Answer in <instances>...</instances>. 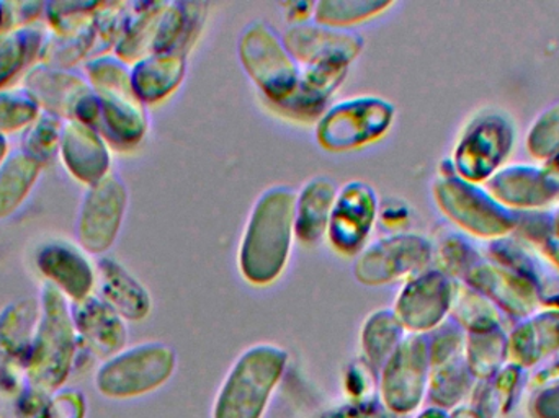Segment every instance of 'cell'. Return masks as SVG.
I'll return each mask as SVG.
<instances>
[{
	"mask_svg": "<svg viewBox=\"0 0 559 418\" xmlns=\"http://www.w3.org/2000/svg\"><path fill=\"white\" fill-rule=\"evenodd\" d=\"M296 190L274 186L252 206L239 243V272L254 286H269L285 272L295 240Z\"/></svg>",
	"mask_w": 559,
	"mask_h": 418,
	"instance_id": "1",
	"label": "cell"
},
{
	"mask_svg": "<svg viewBox=\"0 0 559 418\" xmlns=\"http://www.w3.org/2000/svg\"><path fill=\"white\" fill-rule=\"evenodd\" d=\"M87 79L100 105L97 130L108 146L131 151L140 146L150 131V114L131 82V65L115 55L95 56Z\"/></svg>",
	"mask_w": 559,
	"mask_h": 418,
	"instance_id": "2",
	"label": "cell"
},
{
	"mask_svg": "<svg viewBox=\"0 0 559 418\" xmlns=\"http://www.w3.org/2000/svg\"><path fill=\"white\" fill-rule=\"evenodd\" d=\"M41 319L26 361L29 383L39 393L58 390L78 354V332L64 295L48 282L43 285Z\"/></svg>",
	"mask_w": 559,
	"mask_h": 418,
	"instance_id": "3",
	"label": "cell"
},
{
	"mask_svg": "<svg viewBox=\"0 0 559 418\" xmlns=\"http://www.w3.org/2000/svg\"><path fill=\"white\" fill-rule=\"evenodd\" d=\"M396 107L380 95H357L332 105L316 124V141L329 153H347L383 140Z\"/></svg>",
	"mask_w": 559,
	"mask_h": 418,
	"instance_id": "4",
	"label": "cell"
},
{
	"mask_svg": "<svg viewBox=\"0 0 559 418\" xmlns=\"http://www.w3.org/2000/svg\"><path fill=\"white\" fill-rule=\"evenodd\" d=\"M239 61L269 107L282 104L295 92L301 65L293 59L282 35L264 20L242 29L238 41Z\"/></svg>",
	"mask_w": 559,
	"mask_h": 418,
	"instance_id": "5",
	"label": "cell"
},
{
	"mask_svg": "<svg viewBox=\"0 0 559 418\" xmlns=\"http://www.w3.org/2000/svg\"><path fill=\"white\" fill-rule=\"evenodd\" d=\"M437 206L466 236L502 239L515 229V211L506 208L488 190L460 179L456 174L440 176L432 186Z\"/></svg>",
	"mask_w": 559,
	"mask_h": 418,
	"instance_id": "6",
	"label": "cell"
},
{
	"mask_svg": "<svg viewBox=\"0 0 559 418\" xmlns=\"http://www.w3.org/2000/svg\"><path fill=\"white\" fill-rule=\"evenodd\" d=\"M514 143V124L508 115L481 111L463 128L450 160L460 179L479 186L501 169Z\"/></svg>",
	"mask_w": 559,
	"mask_h": 418,
	"instance_id": "7",
	"label": "cell"
},
{
	"mask_svg": "<svg viewBox=\"0 0 559 418\" xmlns=\"http://www.w3.org/2000/svg\"><path fill=\"white\" fill-rule=\"evenodd\" d=\"M432 262L429 237L416 232L386 234L358 253L354 276L365 286L391 285L426 272Z\"/></svg>",
	"mask_w": 559,
	"mask_h": 418,
	"instance_id": "8",
	"label": "cell"
},
{
	"mask_svg": "<svg viewBox=\"0 0 559 418\" xmlns=\"http://www.w3.org/2000/svg\"><path fill=\"white\" fill-rule=\"evenodd\" d=\"M176 357L159 342L136 345L114 355L97 374V386L107 396H134L156 387L173 373Z\"/></svg>",
	"mask_w": 559,
	"mask_h": 418,
	"instance_id": "9",
	"label": "cell"
},
{
	"mask_svg": "<svg viewBox=\"0 0 559 418\" xmlns=\"http://www.w3.org/2000/svg\"><path fill=\"white\" fill-rule=\"evenodd\" d=\"M127 208L128 189L118 174L110 172L88 187L75 224L79 246L91 255L107 252L117 240Z\"/></svg>",
	"mask_w": 559,
	"mask_h": 418,
	"instance_id": "10",
	"label": "cell"
},
{
	"mask_svg": "<svg viewBox=\"0 0 559 418\" xmlns=\"http://www.w3.org/2000/svg\"><path fill=\"white\" fill-rule=\"evenodd\" d=\"M380 199L377 190L364 180L341 187L329 219V246L344 256H357L368 246L378 223Z\"/></svg>",
	"mask_w": 559,
	"mask_h": 418,
	"instance_id": "11",
	"label": "cell"
},
{
	"mask_svg": "<svg viewBox=\"0 0 559 418\" xmlns=\"http://www.w3.org/2000/svg\"><path fill=\"white\" fill-rule=\"evenodd\" d=\"M453 283L455 279L437 268L407 279L393 309L403 327L413 332L439 327L452 308Z\"/></svg>",
	"mask_w": 559,
	"mask_h": 418,
	"instance_id": "12",
	"label": "cell"
},
{
	"mask_svg": "<svg viewBox=\"0 0 559 418\" xmlns=\"http://www.w3.org/2000/svg\"><path fill=\"white\" fill-rule=\"evenodd\" d=\"M282 38L301 68L329 62L350 65L365 49V38L355 29L331 28L312 20L289 25Z\"/></svg>",
	"mask_w": 559,
	"mask_h": 418,
	"instance_id": "13",
	"label": "cell"
},
{
	"mask_svg": "<svg viewBox=\"0 0 559 418\" xmlns=\"http://www.w3.org/2000/svg\"><path fill=\"white\" fill-rule=\"evenodd\" d=\"M36 266L49 285L72 301L87 298L95 286V263L81 246L69 240L52 239L43 243L36 252Z\"/></svg>",
	"mask_w": 559,
	"mask_h": 418,
	"instance_id": "14",
	"label": "cell"
},
{
	"mask_svg": "<svg viewBox=\"0 0 559 418\" xmlns=\"http://www.w3.org/2000/svg\"><path fill=\"white\" fill-rule=\"evenodd\" d=\"M348 69L350 65L334 62L301 68L295 92L282 104L272 105V110L301 123L318 121L347 79Z\"/></svg>",
	"mask_w": 559,
	"mask_h": 418,
	"instance_id": "15",
	"label": "cell"
},
{
	"mask_svg": "<svg viewBox=\"0 0 559 418\" xmlns=\"http://www.w3.org/2000/svg\"><path fill=\"white\" fill-rule=\"evenodd\" d=\"M492 199L512 211L545 210L559 195V180L544 167L509 166L499 169L486 182Z\"/></svg>",
	"mask_w": 559,
	"mask_h": 418,
	"instance_id": "16",
	"label": "cell"
},
{
	"mask_svg": "<svg viewBox=\"0 0 559 418\" xmlns=\"http://www.w3.org/2000/svg\"><path fill=\"white\" fill-rule=\"evenodd\" d=\"M463 283L491 299L498 308L515 318H531L537 309L538 296L534 286L518 273L491 260L479 262Z\"/></svg>",
	"mask_w": 559,
	"mask_h": 418,
	"instance_id": "17",
	"label": "cell"
},
{
	"mask_svg": "<svg viewBox=\"0 0 559 418\" xmlns=\"http://www.w3.org/2000/svg\"><path fill=\"white\" fill-rule=\"evenodd\" d=\"M62 163L87 187L110 174V150L97 128L79 120H66L61 134Z\"/></svg>",
	"mask_w": 559,
	"mask_h": 418,
	"instance_id": "18",
	"label": "cell"
},
{
	"mask_svg": "<svg viewBox=\"0 0 559 418\" xmlns=\"http://www.w3.org/2000/svg\"><path fill=\"white\" fill-rule=\"evenodd\" d=\"M71 318L79 341L98 357L120 354L127 342V325L123 318L98 296L72 301Z\"/></svg>",
	"mask_w": 559,
	"mask_h": 418,
	"instance_id": "19",
	"label": "cell"
},
{
	"mask_svg": "<svg viewBox=\"0 0 559 418\" xmlns=\"http://www.w3.org/2000/svg\"><path fill=\"white\" fill-rule=\"evenodd\" d=\"M488 256L491 262L527 279L537 291L538 301L559 309V270L547 256L538 255L511 237L491 240Z\"/></svg>",
	"mask_w": 559,
	"mask_h": 418,
	"instance_id": "20",
	"label": "cell"
},
{
	"mask_svg": "<svg viewBox=\"0 0 559 418\" xmlns=\"http://www.w3.org/2000/svg\"><path fill=\"white\" fill-rule=\"evenodd\" d=\"M95 285L100 298L121 318L141 321L150 314V292L117 260L100 256L95 262Z\"/></svg>",
	"mask_w": 559,
	"mask_h": 418,
	"instance_id": "21",
	"label": "cell"
},
{
	"mask_svg": "<svg viewBox=\"0 0 559 418\" xmlns=\"http://www.w3.org/2000/svg\"><path fill=\"white\" fill-rule=\"evenodd\" d=\"M187 59L182 52L151 55L131 64L134 92L146 107L163 104L176 94L187 74Z\"/></svg>",
	"mask_w": 559,
	"mask_h": 418,
	"instance_id": "22",
	"label": "cell"
},
{
	"mask_svg": "<svg viewBox=\"0 0 559 418\" xmlns=\"http://www.w3.org/2000/svg\"><path fill=\"white\" fill-rule=\"evenodd\" d=\"M337 192L334 180L325 176L312 177L296 192V240L314 246L324 239Z\"/></svg>",
	"mask_w": 559,
	"mask_h": 418,
	"instance_id": "23",
	"label": "cell"
},
{
	"mask_svg": "<svg viewBox=\"0 0 559 418\" xmlns=\"http://www.w3.org/2000/svg\"><path fill=\"white\" fill-rule=\"evenodd\" d=\"M559 350V309L532 314L508 337V357L531 367Z\"/></svg>",
	"mask_w": 559,
	"mask_h": 418,
	"instance_id": "24",
	"label": "cell"
},
{
	"mask_svg": "<svg viewBox=\"0 0 559 418\" xmlns=\"http://www.w3.org/2000/svg\"><path fill=\"white\" fill-rule=\"evenodd\" d=\"M41 319V302L20 299L0 312V354L9 360L28 361Z\"/></svg>",
	"mask_w": 559,
	"mask_h": 418,
	"instance_id": "25",
	"label": "cell"
},
{
	"mask_svg": "<svg viewBox=\"0 0 559 418\" xmlns=\"http://www.w3.org/2000/svg\"><path fill=\"white\" fill-rule=\"evenodd\" d=\"M43 164L25 151H13L0 164V219L15 213L35 187Z\"/></svg>",
	"mask_w": 559,
	"mask_h": 418,
	"instance_id": "26",
	"label": "cell"
},
{
	"mask_svg": "<svg viewBox=\"0 0 559 418\" xmlns=\"http://www.w3.org/2000/svg\"><path fill=\"white\" fill-rule=\"evenodd\" d=\"M430 242L436 268L456 282H463L465 276L485 260V255L479 252L469 236L450 227H440Z\"/></svg>",
	"mask_w": 559,
	"mask_h": 418,
	"instance_id": "27",
	"label": "cell"
},
{
	"mask_svg": "<svg viewBox=\"0 0 559 418\" xmlns=\"http://www.w3.org/2000/svg\"><path fill=\"white\" fill-rule=\"evenodd\" d=\"M456 324L472 332L491 331L502 327L498 306L481 292L463 282L453 283L452 308Z\"/></svg>",
	"mask_w": 559,
	"mask_h": 418,
	"instance_id": "28",
	"label": "cell"
},
{
	"mask_svg": "<svg viewBox=\"0 0 559 418\" xmlns=\"http://www.w3.org/2000/svg\"><path fill=\"white\" fill-rule=\"evenodd\" d=\"M396 3L391 0H321L316 2L312 22L331 28L352 29L383 15Z\"/></svg>",
	"mask_w": 559,
	"mask_h": 418,
	"instance_id": "29",
	"label": "cell"
},
{
	"mask_svg": "<svg viewBox=\"0 0 559 418\" xmlns=\"http://www.w3.org/2000/svg\"><path fill=\"white\" fill-rule=\"evenodd\" d=\"M403 324L391 309H380L368 315L361 331V345L371 363L390 360L403 342Z\"/></svg>",
	"mask_w": 559,
	"mask_h": 418,
	"instance_id": "30",
	"label": "cell"
},
{
	"mask_svg": "<svg viewBox=\"0 0 559 418\" xmlns=\"http://www.w3.org/2000/svg\"><path fill=\"white\" fill-rule=\"evenodd\" d=\"M41 39L39 29L32 26L13 29L0 36V87L7 84L23 65L28 64L29 59L38 51Z\"/></svg>",
	"mask_w": 559,
	"mask_h": 418,
	"instance_id": "31",
	"label": "cell"
},
{
	"mask_svg": "<svg viewBox=\"0 0 559 418\" xmlns=\"http://www.w3.org/2000/svg\"><path fill=\"white\" fill-rule=\"evenodd\" d=\"M508 357V337L502 327L468 335V368L479 377H488L498 370Z\"/></svg>",
	"mask_w": 559,
	"mask_h": 418,
	"instance_id": "32",
	"label": "cell"
},
{
	"mask_svg": "<svg viewBox=\"0 0 559 418\" xmlns=\"http://www.w3.org/2000/svg\"><path fill=\"white\" fill-rule=\"evenodd\" d=\"M62 124L64 120L52 114L36 118L23 138V151L45 163L61 146Z\"/></svg>",
	"mask_w": 559,
	"mask_h": 418,
	"instance_id": "33",
	"label": "cell"
},
{
	"mask_svg": "<svg viewBox=\"0 0 559 418\" xmlns=\"http://www.w3.org/2000/svg\"><path fill=\"white\" fill-rule=\"evenodd\" d=\"M39 107L28 92H0V134L33 123Z\"/></svg>",
	"mask_w": 559,
	"mask_h": 418,
	"instance_id": "34",
	"label": "cell"
},
{
	"mask_svg": "<svg viewBox=\"0 0 559 418\" xmlns=\"http://www.w3.org/2000/svg\"><path fill=\"white\" fill-rule=\"evenodd\" d=\"M559 147V101L538 115L527 136V150L537 159L547 160Z\"/></svg>",
	"mask_w": 559,
	"mask_h": 418,
	"instance_id": "35",
	"label": "cell"
},
{
	"mask_svg": "<svg viewBox=\"0 0 559 418\" xmlns=\"http://www.w3.org/2000/svg\"><path fill=\"white\" fill-rule=\"evenodd\" d=\"M514 234L538 247L545 246L555 237L554 213L547 210L515 211Z\"/></svg>",
	"mask_w": 559,
	"mask_h": 418,
	"instance_id": "36",
	"label": "cell"
},
{
	"mask_svg": "<svg viewBox=\"0 0 559 418\" xmlns=\"http://www.w3.org/2000/svg\"><path fill=\"white\" fill-rule=\"evenodd\" d=\"M411 220H413V208L404 200L391 196L380 202L378 208V223L390 234L407 232Z\"/></svg>",
	"mask_w": 559,
	"mask_h": 418,
	"instance_id": "37",
	"label": "cell"
},
{
	"mask_svg": "<svg viewBox=\"0 0 559 418\" xmlns=\"http://www.w3.org/2000/svg\"><path fill=\"white\" fill-rule=\"evenodd\" d=\"M84 399L75 391H66L49 401L36 418H84Z\"/></svg>",
	"mask_w": 559,
	"mask_h": 418,
	"instance_id": "38",
	"label": "cell"
},
{
	"mask_svg": "<svg viewBox=\"0 0 559 418\" xmlns=\"http://www.w3.org/2000/svg\"><path fill=\"white\" fill-rule=\"evenodd\" d=\"M316 2H296L286 3V16H288L289 25H298V23L311 22L312 12H314Z\"/></svg>",
	"mask_w": 559,
	"mask_h": 418,
	"instance_id": "39",
	"label": "cell"
},
{
	"mask_svg": "<svg viewBox=\"0 0 559 418\" xmlns=\"http://www.w3.org/2000/svg\"><path fill=\"white\" fill-rule=\"evenodd\" d=\"M538 381L540 383H548V381H555L559 378V351L551 358L550 363L545 365L540 371H538Z\"/></svg>",
	"mask_w": 559,
	"mask_h": 418,
	"instance_id": "40",
	"label": "cell"
},
{
	"mask_svg": "<svg viewBox=\"0 0 559 418\" xmlns=\"http://www.w3.org/2000/svg\"><path fill=\"white\" fill-rule=\"evenodd\" d=\"M540 250L544 252V255L547 256V259L550 260V262L559 270V240L557 237L548 240L545 246L540 247Z\"/></svg>",
	"mask_w": 559,
	"mask_h": 418,
	"instance_id": "41",
	"label": "cell"
},
{
	"mask_svg": "<svg viewBox=\"0 0 559 418\" xmlns=\"http://www.w3.org/2000/svg\"><path fill=\"white\" fill-rule=\"evenodd\" d=\"M5 153H7V141L3 140L2 134H0V164H2L3 159H5Z\"/></svg>",
	"mask_w": 559,
	"mask_h": 418,
	"instance_id": "42",
	"label": "cell"
},
{
	"mask_svg": "<svg viewBox=\"0 0 559 418\" xmlns=\"http://www.w3.org/2000/svg\"><path fill=\"white\" fill-rule=\"evenodd\" d=\"M555 237L559 240V208L554 211Z\"/></svg>",
	"mask_w": 559,
	"mask_h": 418,
	"instance_id": "43",
	"label": "cell"
}]
</instances>
